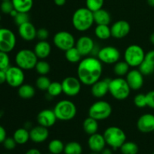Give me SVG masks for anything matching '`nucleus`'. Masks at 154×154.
<instances>
[{"mask_svg": "<svg viewBox=\"0 0 154 154\" xmlns=\"http://www.w3.org/2000/svg\"><path fill=\"white\" fill-rule=\"evenodd\" d=\"M103 63L95 57H87L78 63L77 75L81 84L92 86L100 80L103 72Z\"/></svg>", "mask_w": 154, "mask_h": 154, "instance_id": "obj_1", "label": "nucleus"}, {"mask_svg": "<svg viewBox=\"0 0 154 154\" xmlns=\"http://www.w3.org/2000/svg\"><path fill=\"white\" fill-rule=\"evenodd\" d=\"M72 23L77 31H87L94 23L93 12L89 10L87 7L78 8L72 15Z\"/></svg>", "mask_w": 154, "mask_h": 154, "instance_id": "obj_2", "label": "nucleus"}, {"mask_svg": "<svg viewBox=\"0 0 154 154\" xmlns=\"http://www.w3.org/2000/svg\"><path fill=\"white\" fill-rule=\"evenodd\" d=\"M103 135L106 144L114 150L120 149L126 141V133L118 126H109L105 129Z\"/></svg>", "mask_w": 154, "mask_h": 154, "instance_id": "obj_3", "label": "nucleus"}, {"mask_svg": "<svg viewBox=\"0 0 154 154\" xmlns=\"http://www.w3.org/2000/svg\"><path fill=\"white\" fill-rule=\"evenodd\" d=\"M131 90L126 78L118 77L110 80L109 93L117 100L123 101L127 99Z\"/></svg>", "mask_w": 154, "mask_h": 154, "instance_id": "obj_4", "label": "nucleus"}, {"mask_svg": "<svg viewBox=\"0 0 154 154\" xmlns=\"http://www.w3.org/2000/svg\"><path fill=\"white\" fill-rule=\"evenodd\" d=\"M54 111L57 120L69 121L73 120L77 114V107L74 102L67 99H63L56 104Z\"/></svg>", "mask_w": 154, "mask_h": 154, "instance_id": "obj_5", "label": "nucleus"}, {"mask_svg": "<svg viewBox=\"0 0 154 154\" xmlns=\"http://www.w3.org/2000/svg\"><path fill=\"white\" fill-rule=\"evenodd\" d=\"M14 60L16 66L25 71L35 69L38 58L32 50L22 49L17 53Z\"/></svg>", "mask_w": 154, "mask_h": 154, "instance_id": "obj_6", "label": "nucleus"}, {"mask_svg": "<svg viewBox=\"0 0 154 154\" xmlns=\"http://www.w3.org/2000/svg\"><path fill=\"white\" fill-rule=\"evenodd\" d=\"M144 49L140 45H131L126 48L124 52V61L130 67H138L145 58Z\"/></svg>", "mask_w": 154, "mask_h": 154, "instance_id": "obj_7", "label": "nucleus"}, {"mask_svg": "<svg viewBox=\"0 0 154 154\" xmlns=\"http://www.w3.org/2000/svg\"><path fill=\"white\" fill-rule=\"evenodd\" d=\"M112 113V107L109 102L100 100L94 102L88 110L89 117L100 121L108 119Z\"/></svg>", "mask_w": 154, "mask_h": 154, "instance_id": "obj_8", "label": "nucleus"}, {"mask_svg": "<svg viewBox=\"0 0 154 154\" xmlns=\"http://www.w3.org/2000/svg\"><path fill=\"white\" fill-rule=\"evenodd\" d=\"M54 45L57 48L66 51L75 46L76 40L71 32L68 31L57 32L53 38Z\"/></svg>", "mask_w": 154, "mask_h": 154, "instance_id": "obj_9", "label": "nucleus"}, {"mask_svg": "<svg viewBox=\"0 0 154 154\" xmlns=\"http://www.w3.org/2000/svg\"><path fill=\"white\" fill-rule=\"evenodd\" d=\"M17 38L13 31L7 28H0V51L10 53L14 49Z\"/></svg>", "mask_w": 154, "mask_h": 154, "instance_id": "obj_10", "label": "nucleus"}, {"mask_svg": "<svg viewBox=\"0 0 154 154\" xmlns=\"http://www.w3.org/2000/svg\"><path fill=\"white\" fill-rule=\"evenodd\" d=\"M97 58L105 64H115L120 59V52L114 46H105L99 49Z\"/></svg>", "mask_w": 154, "mask_h": 154, "instance_id": "obj_11", "label": "nucleus"}, {"mask_svg": "<svg viewBox=\"0 0 154 154\" xmlns=\"http://www.w3.org/2000/svg\"><path fill=\"white\" fill-rule=\"evenodd\" d=\"M5 73L6 83L10 87L18 88L24 83L25 81L24 70L18 66H10L5 71Z\"/></svg>", "mask_w": 154, "mask_h": 154, "instance_id": "obj_12", "label": "nucleus"}, {"mask_svg": "<svg viewBox=\"0 0 154 154\" xmlns=\"http://www.w3.org/2000/svg\"><path fill=\"white\" fill-rule=\"evenodd\" d=\"M63 93L69 97H74L79 94L81 90V82L78 78L68 76L62 81Z\"/></svg>", "mask_w": 154, "mask_h": 154, "instance_id": "obj_13", "label": "nucleus"}, {"mask_svg": "<svg viewBox=\"0 0 154 154\" xmlns=\"http://www.w3.org/2000/svg\"><path fill=\"white\" fill-rule=\"evenodd\" d=\"M130 24L124 20L116 21L111 26V36L117 39L123 38L126 37L130 32Z\"/></svg>", "mask_w": 154, "mask_h": 154, "instance_id": "obj_14", "label": "nucleus"}, {"mask_svg": "<svg viewBox=\"0 0 154 154\" xmlns=\"http://www.w3.org/2000/svg\"><path fill=\"white\" fill-rule=\"evenodd\" d=\"M95 42L91 37L87 35L81 36L75 43V47L79 51L82 57H87L93 53L94 49Z\"/></svg>", "mask_w": 154, "mask_h": 154, "instance_id": "obj_15", "label": "nucleus"}, {"mask_svg": "<svg viewBox=\"0 0 154 154\" xmlns=\"http://www.w3.org/2000/svg\"><path fill=\"white\" fill-rule=\"evenodd\" d=\"M126 80L132 90H140L144 85V75L138 69L129 70L126 75Z\"/></svg>", "mask_w": 154, "mask_h": 154, "instance_id": "obj_16", "label": "nucleus"}, {"mask_svg": "<svg viewBox=\"0 0 154 154\" xmlns=\"http://www.w3.org/2000/svg\"><path fill=\"white\" fill-rule=\"evenodd\" d=\"M57 118L54 110H42L37 115V122L38 125L46 128L52 127L57 122Z\"/></svg>", "mask_w": 154, "mask_h": 154, "instance_id": "obj_17", "label": "nucleus"}, {"mask_svg": "<svg viewBox=\"0 0 154 154\" xmlns=\"http://www.w3.org/2000/svg\"><path fill=\"white\" fill-rule=\"evenodd\" d=\"M18 33L23 40L32 42L37 38V29L30 21L18 26Z\"/></svg>", "mask_w": 154, "mask_h": 154, "instance_id": "obj_18", "label": "nucleus"}, {"mask_svg": "<svg viewBox=\"0 0 154 154\" xmlns=\"http://www.w3.org/2000/svg\"><path fill=\"white\" fill-rule=\"evenodd\" d=\"M137 128L142 133H150L154 131V115L144 114L137 121Z\"/></svg>", "mask_w": 154, "mask_h": 154, "instance_id": "obj_19", "label": "nucleus"}, {"mask_svg": "<svg viewBox=\"0 0 154 154\" xmlns=\"http://www.w3.org/2000/svg\"><path fill=\"white\" fill-rule=\"evenodd\" d=\"M87 144L92 152L101 153L107 144L105 138H104V135L96 132V133L90 135L88 141H87Z\"/></svg>", "mask_w": 154, "mask_h": 154, "instance_id": "obj_20", "label": "nucleus"}, {"mask_svg": "<svg viewBox=\"0 0 154 154\" xmlns=\"http://www.w3.org/2000/svg\"><path fill=\"white\" fill-rule=\"evenodd\" d=\"M111 79L99 80L91 86V93L93 96L101 99L109 93V83Z\"/></svg>", "mask_w": 154, "mask_h": 154, "instance_id": "obj_21", "label": "nucleus"}, {"mask_svg": "<svg viewBox=\"0 0 154 154\" xmlns=\"http://www.w3.org/2000/svg\"><path fill=\"white\" fill-rule=\"evenodd\" d=\"M29 136L30 140L36 144L45 142L49 137L48 128L44 127L40 125L32 127L29 130Z\"/></svg>", "mask_w": 154, "mask_h": 154, "instance_id": "obj_22", "label": "nucleus"}, {"mask_svg": "<svg viewBox=\"0 0 154 154\" xmlns=\"http://www.w3.org/2000/svg\"><path fill=\"white\" fill-rule=\"evenodd\" d=\"M33 51L40 60L48 58L51 53V45L47 41H39L34 46Z\"/></svg>", "mask_w": 154, "mask_h": 154, "instance_id": "obj_23", "label": "nucleus"}, {"mask_svg": "<svg viewBox=\"0 0 154 154\" xmlns=\"http://www.w3.org/2000/svg\"><path fill=\"white\" fill-rule=\"evenodd\" d=\"M94 23L96 25H109L111 21V14L105 9L101 8L93 12Z\"/></svg>", "mask_w": 154, "mask_h": 154, "instance_id": "obj_24", "label": "nucleus"}, {"mask_svg": "<svg viewBox=\"0 0 154 154\" xmlns=\"http://www.w3.org/2000/svg\"><path fill=\"white\" fill-rule=\"evenodd\" d=\"M13 138L17 144L22 145V144H26L29 140H30L29 130H28V129L24 127L19 128V129H16L14 131Z\"/></svg>", "mask_w": 154, "mask_h": 154, "instance_id": "obj_25", "label": "nucleus"}, {"mask_svg": "<svg viewBox=\"0 0 154 154\" xmlns=\"http://www.w3.org/2000/svg\"><path fill=\"white\" fill-rule=\"evenodd\" d=\"M18 96L23 99H29L35 95V89L31 84H23L18 87Z\"/></svg>", "mask_w": 154, "mask_h": 154, "instance_id": "obj_26", "label": "nucleus"}, {"mask_svg": "<svg viewBox=\"0 0 154 154\" xmlns=\"http://www.w3.org/2000/svg\"><path fill=\"white\" fill-rule=\"evenodd\" d=\"M83 129H84V132L89 135L96 133L98 132V129H99L98 120L90 117H87L83 122Z\"/></svg>", "mask_w": 154, "mask_h": 154, "instance_id": "obj_27", "label": "nucleus"}, {"mask_svg": "<svg viewBox=\"0 0 154 154\" xmlns=\"http://www.w3.org/2000/svg\"><path fill=\"white\" fill-rule=\"evenodd\" d=\"M14 8L18 12L29 13L33 6V0H11Z\"/></svg>", "mask_w": 154, "mask_h": 154, "instance_id": "obj_28", "label": "nucleus"}, {"mask_svg": "<svg viewBox=\"0 0 154 154\" xmlns=\"http://www.w3.org/2000/svg\"><path fill=\"white\" fill-rule=\"evenodd\" d=\"M94 32L96 37L100 40H107L111 37V27L108 25H97Z\"/></svg>", "mask_w": 154, "mask_h": 154, "instance_id": "obj_29", "label": "nucleus"}, {"mask_svg": "<svg viewBox=\"0 0 154 154\" xmlns=\"http://www.w3.org/2000/svg\"><path fill=\"white\" fill-rule=\"evenodd\" d=\"M65 57H66V60L69 63H79L81 62V58H82V55L79 52V51L77 49L76 47L75 46L65 51Z\"/></svg>", "mask_w": 154, "mask_h": 154, "instance_id": "obj_30", "label": "nucleus"}, {"mask_svg": "<svg viewBox=\"0 0 154 154\" xmlns=\"http://www.w3.org/2000/svg\"><path fill=\"white\" fill-rule=\"evenodd\" d=\"M114 72L117 76L123 77L126 76L129 72L130 66L127 64L126 61H120L114 64Z\"/></svg>", "mask_w": 154, "mask_h": 154, "instance_id": "obj_31", "label": "nucleus"}, {"mask_svg": "<svg viewBox=\"0 0 154 154\" xmlns=\"http://www.w3.org/2000/svg\"><path fill=\"white\" fill-rule=\"evenodd\" d=\"M65 144L60 139H54L48 144V150L52 154H61L64 152Z\"/></svg>", "mask_w": 154, "mask_h": 154, "instance_id": "obj_32", "label": "nucleus"}, {"mask_svg": "<svg viewBox=\"0 0 154 154\" xmlns=\"http://www.w3.org/2000/svg\"><path fill=\"white\" fill-rule=\"evenodd\" d=\"M65 154H82L83 147L78 141H70L65 145Z\"/></svg>", "mask_w": 154, "mask_h": 154, "instance_id": "obj_33", "label": "nucleus"}, {"mask_svg": "<svg viewBox=\"0 0 154 154\" xmlns=\"http://www.w3.org/2000/svg\"><path fill=\"white\" fill-rule=\"evenodd\" d=\"M122 154H138L139 147L133 141H126L120 148Z\"/></svg>", "mask_w": 154, "mask_h": 154, "instance_id": "obj_34", "label": "nucleus"}, {"mask_svg": "<svg viewBox=\"0 0 154 154\" xmlns=\"http://www.w3.org/2000/svg\"><path fill=\"white\" fill-rule=\"evenodd\" d=\"M48 95L51 97H57L59 96L63 93V87H62V83L58 81H51L48 90Z\"/></svg>", "mask_w": 154, "mask_h": 154, "instance_id": "obj_35", "label": "nucleus"}, {"mask_svg": "<svg viewBox=\"0 0 154 154\" xmlns=\"http://www.w3.org/2000/svg\"><path fill=\"white\" fill-rule=\"evenodd\" d=\"M35 69L39 75H47L51 72V65L45 60H41L38 61Z\"/></svg>", "mask_w": 154, "mask_h": 154, "instance_id": "obj_36", "label": "nucleus"}, {"mask_svg": "<svg viewBox=\"0 0 154 154\" xmlns=\"http://www.w3.org/2000/svg\"><path fill=\"white\" fill-rule=\"evenodd\" d=\"M51 81L47 75H40L38 78L36 79L35 85L36 87L39 90L42 91H47L49 87L50 84H51Z\"/></svg>", "mask_w": 154, "mask_h": 154, "instance_id": "obj_37", "label": "nucleus"}, {"mask_svg": "<svg viewBox=\"0 0 154 154\" xmlns=\"http://www.w3.org/2000/svg\"><path fill=\"white\" fill-rule=\"evenodd\" d=\"M138 70L144 75H150L154 72V65L150 62L144 60L141 65L138 66Z\"/></svg>", "mask_w": 154, "mask_h": 154, "instance_id": "obj_38", "label": "nucleus"}, {"mask_svg": "<svg viewBox=\"0 0 154 154\" xmlns=\"http://www.w3.org/2000/svg\"><path fill=\"white\" fill-rule=\"evenodd\" d=\"M103 5L104 0H86V7L93 12L102 8Z\"/></svg>", "mask_w": 154, "mask_h": 154, "instance_id": "obj_39", "label": "nucleus"}, {"mask_svg": "<svg viewBox=\"0 0 154 154\" xmlns=\"http://www.w3.org/2000/svg\"><path fill=\"white\" fill-rule=\"evenodd\" d=\"M10 66V57L8 54L0 51V70L6 71Z\"/></svg>", "mask_w": 154, "mask_h": 154, "instance_id": "obj_40", "label": "nucleus"}, {"mask_svg": "<svg viewBox=\"0 0 154 154\" xmlns=\"http://www.w3.org/2000/svg\"><path fill=\"white\" fill-rule=\"evenodd\" d=\"M134 104L138 108H144L147 107V99L146 94L138 93L134 98Z\"/></svg>", "mask_w": 154, "mask_h": 154, "instance_id": "obj_41", "label": "nucleus"}, {"mask_svg": "<svg viewBox=\"0 0 154 154\" xmlns=\"http://www.w3.org/2000/svg\"><path fill=\"white\" fill-rule=\"evenodd\" d=\"M14 23H16V25H17L19 26L29 21V15L28 13L18 12L16 17L14 18Z\"/></svg>", "mask_w": 154, "mask_h": 154, "instance_id": "obj_42", "label": "nucleus"}, {"mask_svg": "<svg viewBox=\"0 0 154 154\" xmlns=\"http://www.w3.org/2000/svg\"><path fill=\"white\" fill-rule=\"evenodd\" d=\"M14 9V8L11 0L2 1L0 5V11L5 14H10V13Z\"/></svg>", "mask_w": 154, "mask_h": 154, "instance_id": "obj_43", "label": "nucleus"}, {"mask_svg": "<svg viewBox=\"0 0 154 154\" xmlns=\"http://www.w3.org/2000/svg\"><path fill=\"white\" fill-rule=\"evenodd\" d=\"M2 144L5 148L8 150H14L16 147L17 144L16 141H15V140L14 139L13 137L12 138L11 137H7Z\"/></svg>", "mask_w": 154, "mask_h": 154, "instance_id": "obj_44", "label": "nucleus"}, {"mask_svg": "<svg viewBox=\"0 0 154 154\" xmlns=\"http://www.w3.org/2000/svg\"><path fill=\"white\" fill-rule=\"evenodd\" d=\"M49 37V32L46 28H40L37 29V38L39 41H46Z\"/></svg>", "mask_w": 154, "mask_h": 154, "instance_id": "obj_45", "label": "nucleus"}, {"mask_svg": "<svg viewBox=\"0 0 154 154\" xmlns=\"http://www.w3.org/2000/svg\"><path fill=\"white\" fill-rule=\"evenodd\" d=\"M146 99H147V107L154 109V90H151L146 93Z\"/></svg>", "mask_w": 154, "mask_h": 154, "instance_id": "obj_46", "label": "nucleus"}, {"mask_svg": "<svg viewBox=\"0 0 154 154\" xmlns=\"http://www.w3.org/2000/svg\"><path fill=\"white\" fill-rule=\"evenodd\" d=\"M144 60L150 62V63H151L152 64L154 65V50H151V51L146 53Z\"/></svg>", "mask_w": 154, "mask_h": 154, "instance_id": "obj_47", "label": "nucleus"}, {"mask_svg": "<svg viewBox=\"0 0 154 154\" xmlns=\"http://www.w3.org/2000/svg\"><path fill=\"white\" fill-rule=\"evenodd\" d=\"M6 138H7V132L5 129L0 125V144L4 142Z\"/></svg>", "mask_w": 154, "mask_h": 154, "instance_id": "obj_48", "label": "nucleus"}, {"mask_svg": "<svg viewBox=\"0 0 154 154\" xmlns=\"http://www.w3.org/2000/svg\"><path fill=\"white\" fill-rule=\"evenodd\" d=\"M6 82V73L5 71L0 70V85Z\"/></svg>", "mask_w": 154, "mask_h": 154, "instance_id": "obj_49", "label": "nucleus"}, {"mask_svg": "<svg viewBox=\"0 0 154 154\" xmlns=\"http://www.w3.org/2000/svg\"><path fill=\"white\" fill-rule=\"evenodd\" d=\"M25 154H42L40 150L36 148H31L27 150Z\"/></svg>", "mask_w": 154, "mask_h": 154, "instance_id": "obj_50", "label": "nucleus"}, {"mask_svg": "<svg viewBox=\"0 0 154 154\" xmlns=\"http://www.w3.org/2000/svg\"><path fill=\"white\" fill-rule=\"evenodd\" d=\"M54 3L57 6H63L66 2V0H54Z\"/></svg>", "mask_w": 154, "mask_h": 154, "instance_id": "obj_51", "label": "nucleus"}, {"mask_svg": "<svg viewBox=\"0 0 154 154\" xmlns=\"http://www.w3.org/2000/svg\"><path fill=\"white\" fill-rule=\"evenodd\" d=\"M100 154H113V150L111 148H105L102 150V151L101 152Z\"/></svg>", "mask_w": 154, "mask_h": 154, "instance_id": "obj_52", "label": "nucleus"}, {"mask_svg": "<svg viewBox=\"0 0 154 154\" xmlns=\"http://www.w3.org/2000/svg\"><path fill=\"white\" fill-rule=\"evenodd\" d=\"M17 13H18V11H16V10H15V9H14V10L12 11L11 12V13H10V14H9V15H10V16L11 17L14 18L15 17H16V15L17 14Z\"/></svg>", "mask_w": 154, "mask_h": 154, "instance_id": "obj_53", "label": "nucleus"}, {"mask_svg": "<svg viewBox=\"0 0 154 154\" xmlns=\"http://www.w3.org/2000/svg\"><path fill=\"white\" fill-rule=\"evenodd\" d=\"M147 4L151 7H154V0H147Z\"/></svg>", "mask_w": 154, "mask_h": 154, "instance_id": "obj_54", "label": "nucleus"}, {"mask_svg": "<svg viewBox=\"0 0 154 154\" xmlns=\"http://www.w3.org/2000/svg\"><path fill=\"white\" fill-rule=\"evenodd\" d=\"M150 42L154 45V32L152 33L150 36Z\"/></svg>", "mask_w": 154, "mask_h": 154, "instance_id": "obj_55", "label": "nucleus"}, {"mask_svg": "<svg viewBox=\"0 0 154 154\" xmlns=\"http://www.w3.org/2000/svg\"><path fill=\"white\" fill-rule=\"evenodd\" d=\"M90 154H100V153H96V152H93V153H91Z\"/></svg>", "mask_w": 154, "mask_h": 154, "instance_id": "obj_56", "label": "nucleus"}, {"mask_svg": "<svg viewBox=\"0 0 154 154\" xmlns=\"http://www.w3.org/2000/svg\"><path fill=\"white\" fill-rule=\"evenodd\" d=\"M1 19H2V17H1V14H0V21H1Z\"/></svg>", "mask_w": 154, "mask_h": 154, "instance_id": "obj_57", "label": "nucleus"}, {"mask_svg": "<svg viewBox=\"0 0 154 154\" xmlns=\"http://www.w3.org/2000/svg\"><path fill=\"white\" fill-rule=\"evenodd\" d=\"M2 1H7V0H2Z\"/></svg>", "mask_w": 154, "mask_h": 154, "instance_id": "obj_58", "label": "nucleus"}, {"mask_svg": "<svg viewBox=\"0 0 154 154\" xmlns=\"http://www.w3.org/2000/svg\"><path fill=\"white\" fill-rule=\"evenodd\" d=\"M2 154H8V153H2Z\"/></svg>", "mask_w": 154, "mask_h": 154, "instance_id": "obj_59", "label": "nucleus"}, {"mask_svg": "<svg viewBox=\"0 0 154 154\" xmlns=\"http://www.w3.org/2000/svg\"><path fill=\"white\" fill-rule=\"evenodd\" d=\"M48 154H52V153H48Z\"/></svg>", "mask_w": 154, "mask_h": 154, "instance_id": "obj_60", "label": "nucleus"}, {"mask_svg": "<svg viewBox=\"0 0 154 154\" xmlns=\"http://www.w3.org/2000/svg\"><path fill=\"white\" fill-rule=\"evenodd\" d=\"M153 154H154V152H153Z\"/></svg>", "mask_w": 154, "mask_h": 154, "instance_id": "obj_61", "label": "nucleus"}]
</instances>
